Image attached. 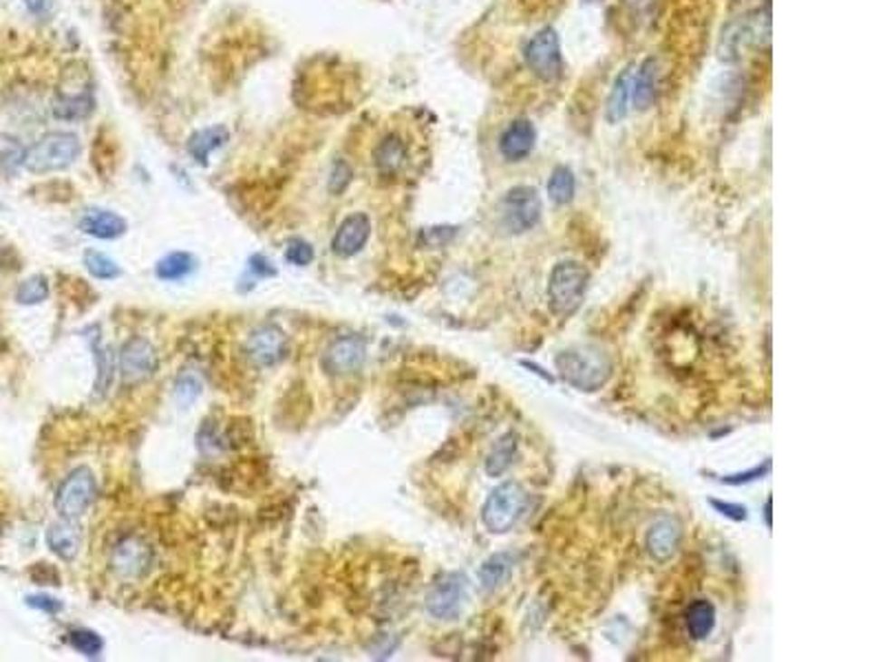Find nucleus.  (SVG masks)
Listing matches in <instances>:
<instances>
[{"label": "nucleus", "mask_w": 883, "mask_h": 662, "mask_svg": "<svg viewBox=\"0 0 883 662\" xmlns=\"http://www.w3.org/2000/svg\"><path fill=\"white\" fill-rule=\"evenodd\" d=\"M554 367L565 384L583 393L599 391L612 376V360L603 349L594 345L563 349L554 358Z\"/></svg>", "instance_id": "1"}, {"label": "nucleus", "mask_w": 883, "mask_h": 662, "mask_svg": "<svg viewBox=\"0 0 883 662\" xmlns=\"http://www.w3.org/2000/svg\"><path fill=\"white\" fill-rule=\"evenodd\" d=\"M590 272L579 261H559L548 279V302L557 316H572L588 292Z\"/></svg>", "instance_id": "2"}, {"label": "nucleus", "mask_w": 883, "mask_h": 662, "mask_svg": "<svg viewBox=\"0 0 883 662\" xmlns=\"http://www.w3.org/2000/svg\"><path fill=\"white\" fill-rule=\"evenodd\" d=\"M528 494L517 482H504L488 494L482 505V522L491 534H506L517 525L526 510Z\"/></svg>", "instance_id": "3"}, {"label": "nucleus", "mask_w": 883, "mask_h": 662, "mask_svg": "<svg viewBox=\"0 0 883 662\" xmlns=\"http://www.w3.org/2000/svg\"><path fill=\"white\" fill-rule=\"evenodd\" d=\"M80 146L78 135L73 133H49L40 138L32 149L24 153V168L35 175L64 170L78 159Z\"/></svg>", "instance_id": "4"}, {"label": "nucleus", "mask_w": 883, "mask_h": 662, "mask_svg": "<svg viewBox=\"0 0 883 662\" xmlns=\"http://www.w3.org/2000/svg\"><path fill=\"white\" fill-rule=\"evenodd\" d=\"M771 40V14L753 12L738 20H731L720 38V58L731 62L738 60L749 47H762Z\"/></svg>", "instance_id": "5"}, {"label": "nucleus", "mask_w": 883, "mask_h": 662, "mask_svg": "<svg viewBox=\"0 0 883 662\" xmlns=\"http://www.w3.org/2000/svg\"><path fill=\"white\" fill-rule=\"evenodd\" d=\"M542 197L533 186H514L499 204L502 227L508 235H523L542 219Z\"/></svg>", "instance_id": "6"}, {"label": "nucleus", "mask_w": 883, "mask_h": 662, "mask_svg": "<svg viewBox=\"0 0 883 662\" xmlns=\"http://www.w3.org/2000/svg\"><path fill=\"white\" fill-rule=\"evenodd\" d=\"M526 58L528 69L537 75L543 82H554L561 78L563 73V55H561V43H559V34L552 27H543L542 32L533 35V40L526 44Z\"/></svg>", "instance_id": "7"}, {"label": "nucleus", "mask_w": 883, "mask_h": 662, "mask_svg": "<svg viewBox=\"0 0 883 662\" xmlns=\"http://www.w3.org/2000/svg\"><path fill=\"white\" fill-rule=\"evenodd\" d=\"M98 497V482L89 468H75L73 473L60 484L55 494V510L62 519H78L91 508Z\"/></svg>", "instance_id": "8"}, {"label": "nucleus", "mask_w": 883, "mask_h": 662, "mask_svg": "<svg viewBox=\"0 0 883 662\" xmlns=\"http://www.w3.org/2000/svg\"><path fill=\"white\" fill-rule=\"evenodd\" d=\"M466 603V576L462 572H448L431 588L427 596V611L437 620L457 619Z\"/></svg>", "instance_id": "9"}, {"label": "nucleus", "mask_w": 883, "mask_h": 662, "mask_svg": "<svg viewBox=\"0 0 883 662\" xmlns=\"http://www.w3.org/2000/svg\"><path fill=\"white\" fill-rule=\"evenodd\" d=\"M150 565H153V550L139 537H124L110 554V568L122 579H141Z\"/></svg>", "instance_id": "10"}, {"label": "nucleus", "mask_w": 883, "mask_h": 662, "mask_svg": "<svg viewBox=\"0 0 883 662\" xmlns=\"http://www.w3.org/2000/svg\"><path fill=\"white\" fill-rule=\"evenodd\" d=\"M158 367V351L146 338H130L120 351V373L126 382L149 380Z\"/></svg>", "instance_id": "11"}, {"label": "nucleus", "mask_w": 883, "mask_h": 662, "mask_svg": "<svg viewBox=\"0 0 883 662\" xmlns=\"http://www.w3.org/2000/svg\"><path fill=\"white\" fill-rule=\"evenodd\" d=\"M367 345L360 336H342L330 345L322 367L331 376H347L365 365Z\"/></svg>", "instance_id": "12"}, {"label": "nucleus", "mask_w": 883, "mask_h": 662, "mask_svg": "<svg viewBox=\"0 0 883 662\" xmlns=\"http://www.w3.org/2000/svg\"><path fill=\"white\" fill-rule=\"evenodd\" d=\"M287 336L276 325H264L250 333L245 353L256 367H272L285 356Z\"/></svg>", "instance_id": "13"}, {"label": "nucleus", "mask_w": 883, "mask_h": 662, "mask_svg": "<svg viewBox=\"0 0 883 662\" xmlns=\"http://www.w3.org/2000/svg\"><path fill=\"white\" fill-rule=\"evenodd\" d=\"M680 541H683V525L678 523V519L660 517L648 530L645 545H648V552L652 554V559L665 563L678 552Z\"/></svg>", "instance_id": "14"}, {"label": "nucleus", "mask_w": 883, "mask_h": 662, "mask_svg": "<svg viewBox=\"0 0 883 662\" xmlns=\"http://www.w3.org/2000/svg\"><path fill=\"white\" fill-rule=\"evenodd\" d=\"M371 235V221L365 212H356V215H350L345 221H342L341 227L336 230L334 241H331V250L334 254L347 256L358 254L362 247L367 245Z\"/></svg>", "instance_id": "15"}, {"label": "nucleus", "mask_w": 883, "mask_h": 662, "mask_svg": "<svg viewBox=\"0 0 883 662\" xmlns=\"http://www.w3.org/2000/svg\"><path fill=\"white\" fill-rule=\"evenodd\" d=\"M73 89L75 91H71V87L60 89L52 106L55 118L64 120V122H75V120L89 118L91 110H93V93H91L89 84H82L80 80H75Z\"/></svg>", "instance_id": "16"}, {"label": "nucleus", "mask_w": 883, "mask_h": 662, "mask_svg": "<svg viewBox=\"0 0 883 662\" xmlns=\"http://www.w3.org/2000/svg\"><path fill=\"white\" fill-rule=\"evenodd\" d=\"M537 130L530 120H514L499 138V153L506 161H522L534 150Z\"/></svg>", "instance_id": "17"}, {"label": "nucleus", "mask_w": 883, "mask_h": 662, "mask_svg": "<svg viewBox=\"0 0 883 662\" xmlns=\"http://www.w3.org/2000/svg\"><path fill=\"white\" fill-rule=\"evenodd\" d=\"M47 545L55 557L73 561L78 557L80 545H82V530L75 523V519H62V522L49 525Z\"/></svg>", "instance_id": "18"}, {"label": "nucleus", "mask_w": 883, "mask_h": 662, "mask_svg": "<svg viewBox=\"0 0 883 662\" xmlns=\"http://www.w3.org/2000/svg\"><path fill=\"white\" fill-rule=\"evenodd\" d=\"M80 230L87 232V235L95 236V239H118L126 232V221L120 215L110 210H98V208H89L82 212L80 216Z\"/></svg>", "instance_id": "19"}, {"label": "nucleus", "mask_w": 883, "mask_h": 662, "mask_svg": "<svg viewBox=\"0 0 883 662\" xmlns=\"http://www.w3.org/2000/svg\"><path fill=\"white\" fill-rule=\"evenodd\" d=\"M634 75H636V64H629V67L620 71L617 82H614L612 91H609L608 106H605V115H608L609 124H619L620 120H625V115H628L629 100H632Z\"/></svg>", "instance_id": "20"}, {"label": "nucleus", "mask_w": 883, "mask_h": 662, "mask_svg": "<svg viewBox=\"0 0 883 662\" xmlns=\"http://www.w3.org/2000/svg\"><path fill=\"white\" fill-rule=\"evenodd\" d=\"M373 161H376L378 173L385 177H393L402 170V166L407 164V146L398 135H387L380 144L376 146V153H373Z\"/></svg>", "instance_id": "21"}, {"label": "nucleus", "mask_w": 883, "mask_h": 662, "mask_svg": "<svg viewBox=\"0 0 883 662\" xmlns=\"http://www.w3.org/2000/svg\"><path fill=\"white\" fill-rule=\"evenodd\" d=\"M228 138H230L228 129H226V126H221V124L210 126V129H201V130H197L193 138L188 139V153L193 155V159L197 161V164L206 166L208 164V158H210L212 150L221 149V146L228 141Z\"/></svg>", "instance_id": "22"}, {"label": "nucleus", "mask_w": 883, "mask_h": 662, "mask_svg": "<svg viewBox=\"0 0 883 662\" xmlns=\"http://www.w3.org/2000/svg\"><path fill=\"white\" fill-rule=\"evenodd\" d=\"M656 78H658V69H656V60L648 58L640 67H636L634 84H632V102L638 110H648L656 100Z\"/></svg>", "instance_id": "23"}, {"label": "nucleus", "mask_w": 883, "mask_h": 662, "mask_svg": "<svg viewBox=\"0 0 883 662\" xmlns=\"http://www.w3.org/2000/svg\"><path fill=\"white\" fill-rule=\"evenodd\" d=\"M685 625L694 640H705L715 628V608L711 600L698 599L685 611Z\"/></svg>", "instance_id": "24"}, {"label": "nucleus", "mask_w": 883, "mask_h": 662, "mask_svg": "<svg viewBox=\"0 0 883 662\" xmlns=\"http://www.w3.org/2000/svg\"><path fill=\"white\" fill-rule=\"evenodd\" d=\"M519 446V437L517 433H506L494 442V446L491 448L486 457V475L488 477H502L504 473L511 468L514 455H517Z\"/></svg>", "instance_id": "25"}, {"label": "nucleus", "mask_w": 883, "mask_h": 662, "mask_svg": "<svg viewBox=\"0 0 883 662\" xmlns=\"http://www.w3.org/2000/svg\"><path fill=\"white\" fill-rule=\"evenodd\" d=\"M514 559L508 552H497L488 557L479 568V580H482L484 590H494L502 583H506L508 576L513 572Z\"/></svg>", "instance_id": "26"}, {"label": "nucleus", "mask_w": 883, "mask_h": 662, "mask_svg": "<svg viewBox=\"0 0 883 662\" xmlns=\"http://www.w3.org/2000/svg\"><path fill=\"white\" fill-rule=\"evenodd\" d=\"M574 192H577V179H574V173L568 168V166H557L548 179V197L554 201V204L565 206L574 199Z\"/></svg>", "instance_id": "27"}, {"label": "nucleus", "mask_w": 883, "mask_h": 662, "mask_svg": "<svg viewBox=\"0 0 883 662\" xmlns=\"http://www.w3.org/2000/svg\"><path fill=\"white\" fill-rule=\"evenodd\" d=\"M195 270V259L188 252H170L155 267V274L161 281H179Z\"/></svg>", "instance_id": "28"}, {"label": "nucleus", "mask_w": 883, "mask_h": 662, "mask_svg": "<svg viewBox=\"0 0 883 662\" xmlns=\"http://www.w3.org/2000/svg\"><path fill=\"white\" fill-rule=\"evenodd\" d=\"M84 267H87L89 274L93 276V279H100V281H113L120 276L118 263L109 259V256L102 254V252L89 250L87 254H84Z\"/></svg>", "instance_id": "29"}, {"label": "nucleus", "mask_w": 883, "mask_h": 662, "mask_svg": "<svg viewBox=\"0 0 883 662\" xmlns=\"http://www.w3.org/2000/svg\"><path fill=\"white\" fill-rule=\"evenodd\" d=\"M69 643L78 654L89 656V658H95L104 649V640L91 629H73L69 634Z\"/></svg>", "instance_id": "30"}, {"label": "nucleus", "mask_w": 883, "mask_h": 662, "mask_svg": "<svg viewBox=\"0 0 883 662\" xmlns=\"http://www.w3.org/2000/svg\"><path fill=\"white\" fill-rule=\"evenodd\" d=\"M47 294H49L47 279H44V276H32V279H27L18 287L16 298L18 302H23V305H38V302H43L44 298H47Z\"/></svg>", "instance_id": "31"}, {"label": "nucleus", "mask_w": 883, "mask_h": 662, "mask_svg": "<svg viewBox=\"0 0 883 662\" xmlns=\"http://www.w3.org/2000/svg\"><path fill=\"white\" fill-rule=\"evenodd\" d=\"M199 393H201V382L197 380L195 376H181L179 378V382H177V391H175V396H177V402L181 404V407H190L197 398H199Z\"/></svg>", "instance_id": "32"}, {"label": "nucleus", "mask_w": 883, "mask_h": 662, "mask_svg": "<svg viewBox=\"0 0 883 662\" xmlns=\"http://www.w3.org/2000/svg\"><path fill=\"white\" fill-rule=\"evenodd\" d=\"M24 153H27V150H23V146H20L16 139H9V138L0 139V161H3L7 168H16L18 164H24Z\"/></svg>", "instance_id": "33"}, {"label": "nucleus", "mask_w": 883, "mask_h": 662, "mask_svg": "<svg viewBox=\"0 0 883 662\" xmlns=\"http://www.w3.org/2000/svg\"><path fill=\"white\" fill-rule=\"evenodd\" d=\"M93 351H95V360H98V391L102 389L106 391L109 387L110 376H113V365H110V356L106 353V349L100 345V341H93Z\"/></svg>", "instance_id": "34"}, {"label": "nucleus", "mask_w": 883, "mask_h": 662, "mask_svg": "<svg viewBox=\"0 0 883 662\" xmlns=\"http://www.w3.org/2000/svg\"><path fill=\"white\" fill-rule=\"evenodd\" d=\"M285 259L290 261L292 265L305 267V265H310L312 261H314V250H312L310 244H305V241L296 239V241H292L290 245H287Z\"/></svg>", "instance_id": "35"}, {"label": "nucleus", "mask_w": 883, "mask_h": 662, "mask_svg": "<svg viewBox=\"0 0 883 662\" xmlns=\"http://www.w3.org/2000/svg\"><path fill=\"white\" fill-rule=\"evenodd\" d=\"M769 473H771V459H766L762 466L751 468V471H746V473L726 475V477L720 479V482L726 484V486H742V484H751V482H755V479H762L764 475H769Z\"/></svg>", "instance_id": "36"}, {"label": "nucleus", "mask_w": 883, "mask_h": 662, "mask_svg": "<svg viewBox=\"0 0 883 662\" xmlns=\"http://www.w3.org/2000/svg\"><path fill=\"white\" fill-rule=\"evenodd\" d=\"M350 181H351V166L347 164V161L338 159L334 164V168H331L330 192L331 195H341V192L345 190L347 186H350Z\"/></svg>", "instance_id": "37"}, {"label": "nucleus", "mask_w": 883, "mask_h": 662, "mask_svg": "<svg viewBox=\"0 0 883 662\" xmlns=\"http://www.w3.org/2000/svg\"><path fill=\"white\" fill-rule=\"evenodd\" d=\"M709 504L714 505V508L718 510L720 514H725V517L734 519V522H744V519L749 517V513H746V508H744V505H740V504L720 502V499H711Z\"/></svg>", "instance_id": "38"}, {"label": "nucleus", "mask_w": 883, "mask_h": 662, "mask_svg": "<svg viewBox=\"0 0 883 662\" xmlns=\"http://www.w3.org/2000/svg\"><path fill=\"white\" fill-rule=\"evenodd\" d=\"M422 236H424V241H428L427 245L440 247V245L446 244V241H451L453 236H456V227H448V225L428 227L427 232H422Z\"/></svg>", "instance_id": "39"}, {"label": "nucleus", "mask_w": 883, "mask_h": 662, "mask_svg": "<svg viewBox=\"0 0 883 662\" xmlns=\"http://www.w3.org/2000/svg\"><path fill=\"white\" fill-rule=\"evenodd\" d=\"M27 603L32 605V608H35V609L49 611V614H55V611L62 609V603H60V600L52 599V596H32V599H27Z\"/></svg>", "instance_id": "40"}, {"label": "nucleus", "mask_w": 883, "mask_h": 662, "mask_svg": "<svg viewBox=\"0 0 883 662\" xmlns=\"http://www.w3.org/2000/svg\"><path fill=\"white\" fill-rule=\"evenodd\" d=\"M250 270L254 272L259 279H264V276H274L276 274V270L272 267V263L265 259L264 254H256V256H252L250 259Z\"/></svg>", "instance_id": "41"}, {"label": "nucleus", "mask_w": 883, "mask_h": 662, "mask_svg": "<svg viewBox=\"0 0 883 662\" xmlns=\"http://www.w3.org/2000/svg\"><path fill=\"white\" fill-rule=\"evenodd\" d=\"M23 3L29 12L38 14V16H43V14H47L52 9V0H23Z\"/></svg>", "instance_id": "42"}, {"label": "nucleus", "mask_w": 883, "mask_h": 662, "mask_svg": "<svg viewBox=\"0 0 883 662\" xmlns=\"http://www.w3.org/2000/svg\"><path fill=\"white\" fill-rule=\"evenodd\" d=\"M522 365H523V367H526V369H530V371H533V373H537V376H542V378H543V380H548V382H554V378H552V376H550V373H543V369H539L537 365H534V362H528V360H522Z\"/></svg>", "instance_id": "43"}, {"label": "nucleus", "mask_w": 883, "mask_h": 662, "mask_svg": "<svg viewBox=\"0 0 883 662\" xmlns=\"http://www.w3.org/2000/svg\"><path fill=\"white\" fill-rule=\"evenodd\" d=\"M764 517H766V523L771 525V499L766 502V508H764Z\"/></svg>", "instance_id": "44"}]
</instances>
